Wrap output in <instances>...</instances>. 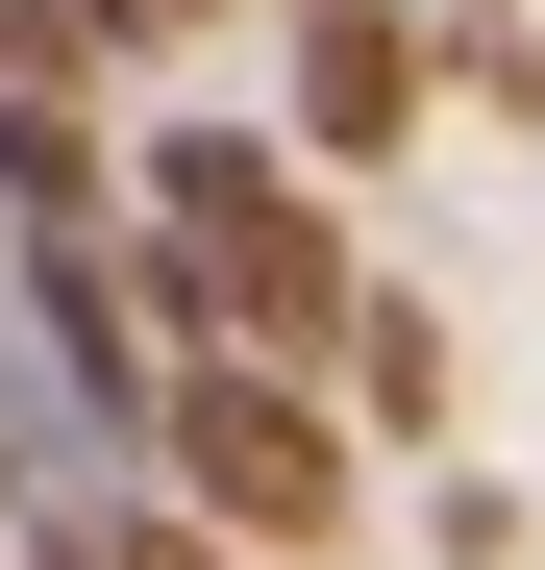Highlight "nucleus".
Returning a JSON list of instances; mask_svg holds the SVG:
<instances>
[{
    "mask_svg": "<svg viewBox=\"0 0 545 570\" xmlns=\"http://www.w3.org/2000/svg\"><path fill=\"white\" fill-rule=\"evenodd\" d=\"M50 497H125V446L26 372V323H0V521H50Z\"/></svg>",
    "mask_w": 545,
    "mask_h": 570,
    "instance_id": "5",
    "label": "nucleus"
},
{
    "mask_svg": "<svg viewBox=\"0 0 545 570\" xmlns=\"http://www.w3.org/2000/svg\"><path fill=\"white\" fill-rule=\"evenodd\" d=\"M0 224H125V100L100 75H0Z\"/></svg>",
    "mask_w": 545,
    "mask_h": 570,
    "instance_id": "4",
    "label": "nucleus"
},
{
    "mask_svg": "<svg viewBox=\"0 0 545 570\" xmlns=\"http://www.w3.org/2000/svg\"><path fill=\"white\" fill-rule=\"evenodd\" d=\"M100 546H125V570H248V546H199V521H174L149 471H125V497H100Z\"/></svg>",
    "mask_w": 545,
    "mask_h": 570,
    "instance_id": "6",
    "label": "nucleus"
},
{
    "mask_svg": "<svg viewBox=\"0 0 545 570\" xmlns=\"http://www.w3.org/2000/svg\"><path fill=\"white\" fill-rule=\"evenodd\" d=\"M272 149L323 174H422L446 149V50H422V0H272Z\"/></svg>",
    "mask_w": 545,
    "mask_h": 570,
    "instance_id": "2",
    "label": "nucleus"
},
{
    "mask_svg": "<svg viewBox=\"0 0 545 570\" xmlns=\"http://www.w3.org/2000/svg\"><path fill=\"white\" fill-rule=\"evenodd\" d=\"M323 422H347V446H446V298H422V273H347V323H323Z\"/></svg>",
    "mask_w": 545,
    "mask_h": 570,
    "instance_id": "3",
    "label": "nucleus"
},
{
    "mask_svg": "<svg viewBox=\"0 0 545 570\" xmlns=\"http://www.w3.org/2000/svg\"><path fill=\"white\" fill-rule=\"evenodd\" d=\"M125 471H149L199 546H248V570L373 521V446H347V422H323V372H272V347H174L149 397H125Z\"/></svg>",
    "mask_w": 545,
    "mask_h": 570,
    "instance_id": "1",
    "label": "nucleus"
}]
</instances>
